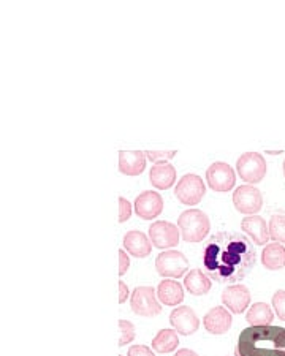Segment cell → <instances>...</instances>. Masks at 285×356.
I'll return each instance as SVG.
<instances>
[{"label":"cell","mask_w":285,"mask_h":356,"mask_svg":"<svg viewBox=\"0 0 285 356\" xmlns=\"http://www.w3.org/2000/svg\"><path fill=\"white\" fill-rule=\"evenodd\" d=\"M255 247L241 233L220 232L209 238L203 249V268L219 284H236L252 271Z\"/></svg>","instance_id":"6da1fadb"},{"label":"cell","mask_w":285,"mask_h":356,"mask_svg":"<svg viewBox=\"0 0 285 356\" xmlns=\"http://www.w3.org/2000/svg\"><path fill=\"white\" fill-rule=\"evenodd\" d=\"M235 356H285V328L249 326L239 334Z\"/></svg>","instance_id":"7a4b0ae2"},{"label":"cell","mask_w":285,"mask_h":356,"mask_svg":"<svg viewBox=\"0 0 285 356\" xmlns=\"http://www.w3.org/2000/svg\"><path fill=\"white\" fill-rule=\"evenodd\" d=\"M178 228L186 243H202L211 229L209 217L200 209H187L178 219Z\"/></svg>","instance_id":"3957f363"},{"label":"cell","mask_w":285,"mask_h":356,"mask_svg":"<svg viewBox=\"0 0 285 356\" xmlns=\"http://www.w3.org/2000/svg\"><path fill=\"white\" fill-rule=\"evenodd\" d=\"M130 307L133 314L146 318L162 314V306L157 301V291L152 286H136L130 298Z\"/></svg>","instance_id":"277c9868"},{"label":"cell","mask_w":285,"mask_h":356,"mask_svg":"<svg viewBox=\"0 0 285 356\" xmlns=\"http://www.w3.org/2000/svg\"><path fill=\"white\" fill-rule=\"evenodd\" d=\"M238 175L249 186L259 184L266 176V162L259 152H246L238 159L236 162Z\"/></svg>","instance_id":"5b68a950"},{"label":"cell","mask_w":285,"mask_h":356,"mask_svg":"<svg viewBox=\"0 0 285 356\" xmlns=\"http://www.w3.org/2000/svg\"><path fill=\"white\" fill-rule=\"evenodd\" d=\"M156 269L162 277L179 279L189 269V260L179 250H167L156 258Z\"/></svg>","instance_id":"8992f818"},{"label":"cell","mask_w":285,"mask_h":356,"mask_svg":"<svg viewBox=\"0 0 285 356\" xmlns=\"http://www.w3.org/2000/svg\"><path fill=\"white\" fill-rule=\"evenodd\" d=\"M204 193H206V186H204L203 179L192 173L182 176L174 188L176 198L187 206L198 204L203 200Z\"/></svg>","instance_id":"52a82bcc"},{"label":"cell","mask_w":285,"mask_h":356,"mask_svg":"<svg viewBox=\"0 0 285 356\" xmlns=\"http://www.w3.org/2000/svg\"><path fill=\"white\" fill-rule=\"evenodd\" d=\"M208 186L214 192L225 193L230 192L236 184V173L230 165L225 162H214L206 170Z\"/></svg>","instance_id":"ba28073f"},{"label":"cell","mask_w":285,"mask_h":356,"mask_svg":"<svg viewBox=\"0 0 285 356\" xmlns=\"http://www.w3.org/2000/svg\"><path fill=\"white\" fill-rule=\"evenodd\" d=\"M233 204L235 209L241 214L246 216H255L256 212L263 206V195L252 186H239L235 192H233Z\"/></svg>","instance_id":"9c48e42d"},{"label":"cell","mask_w":285,"mask_h":356,"mask_svg":"<svg viewBox=\"0 0 285 356\" xmlns=\"http://www.w3.org/2000/svg\"><path fill=\"white\" fill-rule=\"evenodd\" d=\"M149 239L157 249H171L179 244V228L171 222H154L149 228Z\"/></svg>","instance_id":"30bf717a"},{"label":"cell","mask_w":285,"mask_h":356,"mask_svg":"<svg viewBox=\"0 0 285 356\" xmlns=\"http://www.w3.org/2000/svg\"><path fill=\"white\" fill-rule=\"evenodd\" d=\"M163 200L158 192H142L135 200V212L142 220H152L162 214Z\"/></svg>","instance_id":"8fae6325"},{"label":"cell","mask_w":285,"mask_h":356,"mask_svg":"<svg viewBox=\"0 0 285 356\" xmlns=\"http://www.w3.org/2000/svg\"><path fill=\"white\" fill-rule=\"evenodd\" d=\"M250 291L246 285L233 284L222 291V302L233 314H243L250 304Z\"/></svg>","instance_id":"7c38bea8"},{"label":"cell","mask_w":285,"mask_h":356,"mask_svg":"<svg viewBox=\"0 0 285 356\" xmlns=\"http://www.w3.org/2000/svg\"><path fill=\"white\" fill-rule=\"evenodd\" d=\"M170 323L173 326L176 332L182 336H192L195 334L200 328V320L197 314L193 312L192 307L181 306L176 307L173 312L170 314Z\"/></svg>","instance_id":"4fadbf2b"},{"label":"cell","mask_w":285,"mask_h":356,"mask_svg":"<svg viewBox=\"0 0 285 356\" xmlns=\"http://www.w3.org/2000/svg\"><path fill=\"white\" fill-rule=\"evenodd\" d=\"M233 323L231 314L227 311L225 307L218 306L204 315L203 317V325L209 334H225L227 331H230Z\"/></svg>","instance_id":"5bb4252c"},{"label":"cell","mask_w":285,"mask_h":356,"mask_svg":"<svg viewBox=\"0 0 285 356\" xmlns=\"http://www.w3.org/2000/svg\"><path fill=\"white\" fill-rule=\"evenodd\" d=\"M146 154L142 151L119 152V171L125 176H138L146 170Z\"/></svg>","instance_id":"9a60e30c"},{"label":"cell","mask_w":285,"mask_h":356,"mask_svg":"<svg viewBox=\"0 0 285 356\" xmlns=\"http://www.w3.org/2000/svg\"><path fill=\"white\" fill-rule=\"evenodd\" d=\"M124 249L135 258H146L151 255L152 243L142 232L132 229L124 236Z\"/></svg>","instance_id":"2e32d148"},{"label":"cell","mask_w":285,"mask_h":356,"mask_svg":"<svg viewBox=\"0 0 285 356\" xmlns=\"http://www.w3.org/2000/svg\"><path fill=\"white\" fill-rule=\"evenodd\" d=\"M241 228L256 245H265L268 241H270V228H268L263 217L260 216L244 217L241 222Z\"/></svg>","instance_id":"e0dca14e"},{"label":"cell","mask_w":285,"mask_h":356,"mask_svg":"<svg viewBox=\"0 0 285 356\" xmlns=\"http://www.w3.org/2000/svg\"><path fill=\"white\" fill-rule=\"evenodd\" d=\"M149 179L152 186L158 191H168L176 181L174 166L168 162L156 163L149 171Z\"/></svg>","instance_id":"ac0fdd59"},{"label":"cell","mask_w":285,"mask_h":356,"mask_svg":"<svg viewBox=\"0 0 285 356\" xmlns=\"http://www.w3.org/2000/svg\"><path fill=\"white\" fill-rule=\"evenodd\" d=\"M157 298L163 306H178L184 301V290L176 280H162L157 286Z\"/></svg>","instance_id":"d6986e66"},{"label":"cell","mask_w":285,"mask_h":356,"mask_svg":"<svg viewBox=\"0 0 285 356\" xmlns=\"http://www.w3.org/2000/svg\"><path fill=\"white\" fill-rule=\"evenodd\" d=\"M261 265L270 271H279L285 268V247L279 243L268 244L261 254Z\"/></svg>","instance_id":"ffe728a7"},{"label":"cell","mask_w":285,"mask_h":356,"mask_svg":"<svg viewBox=\"0 0 285 356\" xmlns=\"http://www.w3.org/2000/svg\"><path fill=\"white\" fill-rule=\"evenodd\" d=\"M211 279L208 274H204L200 269H192V271L187 274V277L184 279V286L187 291L193 296H203L209 293L211 290Z\"/></svg>","instance_id":"44dd1931"},{"label":"cell","mask_w":285,"mask_h":356,"mask_svg":"<svg viewBox=\"0 0 285 356\" xmlns=\"http://www.w3.org/2000/svg\"><path fill=\"white\" fill-rule=\"evenodd\" d=\"M272 320H275V314L266 302H255L246 315V321L250 326H270Z\"/></svg>","instance_id":"7402d4cb"},{"label":"cell","mask_w":285,"mask_h":356,"mask_svg":"<svg viewBox=\"0 0 285 356\" xmlns=\"http://www.w3.org/2000/svg\"><path fill=\"white\" fill-rule=\"evenodd\" d=\"M179 346L178 332L174 330H162L158 331L156 337L152 339V348L158 353H171Z\"/></svg>","instance_id":"603a6c76"},{"label":"cell","mask_w":285,"mask_h":356,"mask_svg":"<svg viewBox=\"0 0 285 356\" xmlns=\"http://www.w3.org/2000/svg\"><path fill=\"white\" fill-rule=\"evenodd\" d=\"M268 228H270V238L275 243H285V216H272Z\"/></svg>","instance_id":"cb8c5ba5"},{"label":"cell","mask_w":285,"mask_h":356,"mask_svg":"<svg viewBox=\"0 0 285 356\" xmlns=\"http://www.w3.org/2000/svg\"><path fill=\"white\" fill-rule=\"evenodd\" d=\"M117 325H119V331H121V337H119L117 346L119 347H124V346H127V343L133 342V339H135V326H133L132 321L119 320Z\"/></svg>","instance_id":"d4e9b609"},{"label":"cell","mask_w":285,"mask_h":356,"mask_svg":"<svg viewBox=\"0 0 285 356\" xmlns=\"http://www.w3.org/2000/svg\"><path fill=\"white\" fill-rule=\"evenodd\" d=\"M272 307H275L277 318L285 321V290H277L272 295Z\"/></svg>","instance_id":"484cf974"},{"label":"cell","mask_w":285,"mask_h":356,"mask_svg":"<svg viewBox=\"0 0 285 356\" xmlns=\"http://www.w3.org/2000/svg\"><path fill=\"white\" fill-rule=\"evenodd\" d=\"M146 157L154 163L167 162V160L173 159L176 156V151H146Z\"/></svg>","instance_id":"4316f807"},{"label":"cell","mask_w":285,"mask_h":356,"mask_svg":"<svg viewBox=\"0 0 285 356\" xmlns=\"http://www.w3.org/2000/svg\"><path fill=\"white\" fill-rule=\"evenodd\" d=\"M132 216V204L124 197H119V223H124Z\"/></svg>","instance_id":"83f0119b"},{"label":"cell","mask_w":285,"mask_h":356,"mask_svg":"<svg viewBox=\"0 0 285 356\" xmlns=\"http://www.w3.org/2000/svg\"><path fill=\"white\" fill-rule=\"evenodd\" d=\"M127 356H156L152 350L146 346H133L129 348Z\"/></svg>","instance_id":"f1b7e54d"},{"label":"cell","mask_w":285,"mask_h":356,"mask_svg":"<svg viewBox=\"0 0 285 356\" xmlns=\"http://www.w3.org/2000/svg\"><path fill=\"white\" fill-rule=\"evenodd\" d=\"M130 268V260H129V255L125 254L124 249L119 250V275H122L129 271Z\"/></svg>","instance_id":"f546056e"},{"label":"cell","mask_w":285,"mask_h":356,"mask_svg":"<svg viewBox=\"0 0 285 356\" xmlns=\"http://www.w3.org/2000/svg\"><path fill=\"white\" fill-rule=\"evenodd\" d=\"M129 298V286L125 285L122 280L119 282V304H124Z\"/></svg>","instance_id":"4dcf8cb0"},{"label":"cell","mask_w":285,"mask_h":356,"mask_svg":"<svg viewBox=\"0 0 285 356\" xmlns=\"http://www.w3.org/2000/svg\"><path fill=\"white\" fill-rule=\"evenodd\" d=\"M174 356H198L193 350H189V348H182V350H178V352L174 353Z\"/></svg>","instance_id":"1f68e13d"},{"label":"cell","mask_w":285,"mask_h":356,"mask_svg":"<svg viewBox=\"0 0 285 356\" xmlns=\"http://www.w3.org/2000/svg\"><path fill=\"white\" fill-rule=\"evenodd\" d=\"M282 170H284V176H285V160H284V165H282Z\"/></svg>","instance_id":"d6a6232c"}]
</instances>
